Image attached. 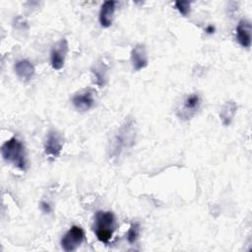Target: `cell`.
Segmentation results:
<instances>
[{
	"instance_id": "7c38bea8",
	"label": "cell",
	"mask_w": 252,
	"mask_h": 252,
	"mask_svg": "<svg viewBox=\"0 0 252 252\" xmlns=\"http://www.w3.org/2000/svg\"><path fill=\"white\" fill-rule=\"evenodd\" d=\"M15 73L23 81H30L34 75V67L28 59H21L15 63Z\"/></svg>"
},
{
	"instance_id": "5b68a950",
	"label": "cell",
	"mask_w": 252,
	"mask_h": 252,
	"mask_svg": "<svg viewBox=\"0 0 252 252\" xmlns=\"http://www.w3.org/2000/svg\"><path fill=\"white\" fill-rule=\"evenodd\" d=\"M68 53V42L65 37L53 45L50 52V63L54 70H61L65 64Z\"/></svg>"
},
{
	"instance_id": "9a60e30c",
	"label": "cell",
	"mask_w": 252,
	"mask_h": 252,
	"mask_svg": "<svg viewBox=\"0 0 252 252\" xmlns=\"http://www.w3.org/2000/svg\"><path fill=\"white\" fill-rule=\"evenodd\" d=\"M140 231H141V226H140V223L139 222H133L128 231H127V234H126V237H127V241L130 243V244H133L135 243L138 238H139V235H140Z\"/></svg>"
},
{
	"instance_id": "5bb4252c",
	"label": "cell",
	"mask_w": 252,
	"mask_h": 252,
	"mask_svg": "<svg viewBox=\"0 0 252 252\" xmlns=\"http://www.w3.org/2000/svg\"><path fill=\"white\" fill-rule=\"evenodd\" d=\"M237 111V104L234 100H227L220 108V117L223 125L227 126L231 123L235 113Z\"/></svg>"
},
{
	"instance_id": "8992f818",
	"label": "cell",
	"mask_w": 252,
	"mask_h": 252,
	"mask_svg": "<svg viewBox=\"0 0 252 252\" xmlns=\"http://www.w3.org/2000/svg\"><path fill=\"white\" fill-rule=\"evenodd\" d=\"M201 105V97L197 93L189 94L183 101L181 107L177 110V115L183 120L192 118Z\"/></svg>"
},
{
	"instance_id": "4fadbf2b",
	"label": "cell",
	"mask_w": 252,
	"mask_h": 252,
	"mask_svg": "<svg viewBox=\"0 0 252 252\" xmlns=\"http://www.w3.org/2000/svg\"><path fill=\"white\" fill-rule=\"evenodd\" d=\"M94 83L99 88L104 87L107 81V66L103 61L96 62L92 68Z\"/></svg>"
},
{
	"instance_id": "e0dca14e",
	"label": "cell",
	"mask_w": 252,
	"mask_h": 252,
	"mask_svg": "<svg viewBox=\"0 0 252 252\" xmlns=\"http://www.w3.org/2000/svg\"><path fill=\"white\" fill-rule=\"evenodd\" d=\"M39 207H40V210L44 214H49L51 212V207H50L49 203H47V202H44V201L40 202V206Z\"/></svg>"
},
{
	"instance_id": "3957f363",
	"label": "cell",
	"mask_w": 252,
	"mask_h": 252,
	"mask_svg": "<svg viewBox=\"0 0 252 252\" xmlns=\"http://www.w3.org/2000/svg\"><path fill=\"white\" fill-rule=\"evenodd\" d=\"M93 228L96 238L100 242L107 244L116 228L114 214L110 211H97L94 215Z\"/></svg>"
},
{
	"instance_id": "ba28073f",
	"label": "cell",
	"mask_w": 252,
	"mask_h": 252,
	"mask_svg": "<svg viewBox=\"0 0 252 252\" xmlns=\"http://www.w3.org/2000/svg\"><path fill=\"white\" fill-rule=\"evenodd\" d=\"M72 103L74 107L82 112L90 110L94 105V92L91 89L83 90L72 97Z\"/></svg>"
},
{
	"instance_id": "277c9868",
	"label": "cell",
	"mask_w": 252,
	"mask_h": 252,
	"mask_svg": "<svg viewBox=\"0 0 252 252\" xmlns=\"http://www.w3.org/2000/svg\"><path fill=\"white\" fill-rule=\"evenodd\" d=\"M85 240V231L79 225H73L63 235L61 239V247L66 252L75 251Z\"/></svg>"
},
{
	"instance_id": "52a82bcc",
	"label": "cell",
	"mask_w": 252,
	"mask_h": 252,
	"mask_svg": "<svg viewBox=\"0 0 252 252\" xmlns=\"http://www.w3.org/2000/svg\"><path fill=\"white\" fill-rule=\"evenodd\" d=\"M63 148V138L55 130H50L44 141V152L46 156L52 158L59 157Z\"/></svg>"
},
{
	"instance_id": "30bf717a",
	"label": "cell",
	"mask_w": 252,
	"mask_h": 252,
	"mask_svg": "<svg viewBox=\"0 0 252 252\" xmlns=\"http://www.w3.org/2000/svg\"><path fill=\"white\" fill-rule=\"evenodd\" d=\"M149 59L144 44H137L131 50V64L135 71H140L148 66Z\"/></svg>"
},
{
	"instance_id": "9c48e42d",
	"label": "cell",
	"mask_w": 252,
	"mask_h": 252,
	"mask_svg": "<svg viewBox=\"0 0 252 252\" xmlns=\"http://www.w3.org/2000/svg\"><path fill=\"white\" fill-rule=\"evenodd\" d=\"M251 32L252 27L250 21L247 19H242L238 22L236 27V38L238 43L245 48H249L251 46Z\"/></svg>"
},
{
	"instance_id": "6da1fadb",
	"label": "cell",
	"mask_w": 252,
	"mask_h": 252,
	"mask_svg": "<svg viewBox=\"0 0 252 252\" xmlns=\"http://www.w3.org/2000/svg\"><path fill=\"white\" fill-rule=\"evenodd\" d=\"M137 128L132 118H127L115 131L108 146V158L118 161L130 151L136 142Z\"/></svg>"
},
{
	"instance_id": "2e32d148",
	"label": "cell",
	"mask_w": 252,
	"mask_h": 252,
	"mask_svg": "<svg viewBox=\"0 0 252 252\" xmlns=\"http://www.w3.org/2000/svg\"><path fill=\"white\" fill-rule=\"evenodd\" d=\"M175 8L178 10V12L183 15L187 16L190 13V8H191V3L188 1H176L174 3Z\"/></svg>"
},
{
	"instance_id": "7a4b0ae2",
	"label": "cell",
	"mask_w": 252,
	"mask_h": 252,
	"mask_svg": "<svg viewBox=\"0 0 252 252\" xmlns=\"http://www.w3.org/2000/svg\"><path fill=\"white\" fill-rule=\"evenodd\" d=\"M1 155L5 161L21 170H26L28 165L26 149L18 138L12 137L7 140L1 147Z\"/></svg>"
},
{
	"instance_id": "8fae6325",
	"label": "cell",
	"mask_w": 252,
	"mask_h": 252,
	"mask_svg": "<svg viewBox=\"0 0 252 252\" xmlns=\"http://www.w3.org/2000/svg\"><path fill=\"white\" fill-rule=\"evenodd\" d=\"M115 4L116 2L113 0L104 1L100 7L98 20L99 24L103 28H109L112 25L113 15L115 12Z\"/></svg>"
},
{
	"instance_id": "ac0fdd59",
	"label": "cell",
	"mask_w": 252,
	"mask_h": 252,
	"mask_svg": "<svg viewBox=\"0 0 252 252\" xmlns=\"http://www.w3.org/2000/svg\"><path fill=\"white\" fill-rule=\"evenodd\" d=\"M215 30H216V29H215V27H214V26L209 25V26L206 28V30H205V31H206V32H207V33H209V34H213V33L215 32Z\"/></svg>"
}]
</instances>
